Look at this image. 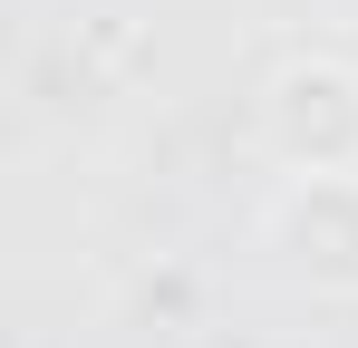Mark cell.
Returning a JSON list of instances; mask_svg holds the SVG:
<instances>
[{
  "instance_id": "obj_2",
  "label": "cell",
  "mask_w": 358,
  "mask_h": 348,
  "mask_svg": "<svg viewBox=\"0 0 358 348\" xmlns=\"http://www.w3.org/2000/svg\"><path fill=\"white\" fill-rule=\"evenodd\" d=\"M271 252L320 290H358V174H281Z\"/></svg>"
},
{
  "instance_id": "obj_1",
  "label": "cell",
  "mask_w": 358,
  "mask_h": 348,
  "mask_svg": "<svg viewBox=\"0 0 358 348\" xmlns=\"http://www.w3.org/2000/svg\"><path fill=\"white\" fill-rule=\"evenodd\" d=\"M262 145L281 174H358V68L281 58L262 87Z\"/></svg>"
}]
</instances>
